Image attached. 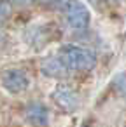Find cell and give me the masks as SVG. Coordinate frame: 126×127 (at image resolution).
<instances>
[{"instance_id":"277c9868","label":"cell","mask_w":126,"mask_h":127,"mask_svg":"<svg viewBox=\"0 0 126 127\" xmlns=\"http://www.w3.org/2000/svg\"><path fill=\"white\" fill-rule=\"evenodd\" d=\"M51 99L65 113H74L79 108V101H81L79 99V94L68 84H58L54 87V91L51 92Z\"/></svg>"},{"instance_id":"30bf717a","label":"cell","mask_w":126,"mask_h":127,"mask_svg":"<svg viewBox=\"0 0 126 127\" xmlns=\"http://www.w3.org/2000/svg\"><path fill=\"white\" fill-rule=\"evenodd\" d=\"M117 2H119V0H117Z\"/></svg>"},{"instance_id":"6da1fadb","label":"cell","mask_w":126,"mask_h":127,"mask_svg":"<svg viewBox=\"0 0 126 127\" xmlns=\"http://www.w3.org/2000/svg\"><path fill=\"white\" fill-rule=\"evenodd\" d=\"M56 54L70 73H86L96 66V54L75 44H63Z\"/></svg>"},{"instance_id":"7a4b0ae2","label":"cell","mask_w":126,"mask_h":127,"mask_svg":"<svg viewBox=\"0 0 126 127\" xmlns=\"http://www.w3.org/2000/svg\"><path fill=\"white\" fill-rule=\"evenodd\" d=\"M63 12H65V19L70 25V28L86 30L89 26L91 12H89L88 5L84 2H81V0H67L65 7H63Z\"/></svg>"},{"instance_id":"ba28073f","label":"cell","mask_w":126,"mask_h":127,"mask_svg":"<svg viewBox=\"0 0 126 127\" xmlns=\"http://www.w3.org/2000/svg\"><path fill=\"white\" fill-rule=\"evenodd\" d=\"M14 4H19V5H28V4H33L35 0H12Z\"/></svg>"},{"instance_id":"9c48e42d","label":"cell","mask_w":126,"mask_h":127,"mask_svg":"<svg viewBox=\"0 0 126 127\" xmlns=\"http://www.w3.org/2000/svg\"><path fill=\"white\" fill-rule=\"evenodd\" d=\"M81 127H91V124H89V122H84V124H82Z\"/></svg>"},{"instance_id":"52a82bcc","label":"cell","mask_w":126,"mask_h":127,"mask_svg":"<svg viewBox=\"0 0 126 127\" xmlns=\"http://www.w3.org/2000/svg\"><path fill=\"white\" fill-rule=\"evenodd\" d=\"M112 87L119 96H126V71H121V73H117L114 77Z\"/></svg>"},{"instance_id":"8992f818","label":"cell","mask_w":126,"mask_h":127,"mask_svg":"<svg viewBox=\"0 0 126 127\" xmlns=\"http://www.w3.org/2000/svg\"><path fill=\"white\" fill-rule=\"evenodd\" d=\"M25 117H26V122L32 124L33 127H46L49 122V111H47L46 104H42L40 101L28 103V106L25 110Z\"/></svg>"},{"instance_id":"5b68a950","label":"cell","mask_w":126,"mask_h":127,"mask_svg":"<svg viewBox=\"0 0 126 127\" xmlns=\"http://www.w3.org/2000/svg\"><path fill=\"white\" fill-rule=\"evenodd\" d=\"M40 71H42L44 77H49V78H65V77L70 75V71L65 68V64L61 63L58 54L44 58L40 61Z\"/></svg>"},{"instance_id":"3957f363","label":"cell","mask_w":126,"mask_h":127,"mask_svg":"<svg viewBox=\"0 0 126 127\" xmlns=\"http://www.w3.org/2000/svg\"><path fill=\"white\" fill-rule=\"evenodd\" d=\"M2 87L9 94H21L30 87V78L25 70L21 68H5L0 71Z\"/></svg>"}]
</instances>
